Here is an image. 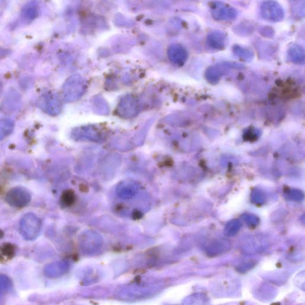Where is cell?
<instances>
[{
    "mask_svg": "<svg viewBox=\"0 0 305 305\" xmlns=\"http://www.w3.org/2000/svg\"><path fill=\"white\" fill-rule=\"evenodd\" d=\"M289 60L296 64H302L304 61V51L302 46L295 44L289 48L288 52Z\"/></svg>",
    "mask_w": 305,
    "mask_h": 305,
    "instance_id": "obj_10",
    "label": "cell"
},
{
    "mask_svg": "<svg viewBox=\"0 0 305 305\" xmlns=\"http://www.w3.org/2000/svg\"><path fill=\"white\" fill-rule=\"evenodd\" d=\"M20 231L25 240H35L39 235L42 229V221L33 213L25 214L20 220Z\"/></svg>",
    "mask_w": 305,
    "mask_h": 305,
    "instance_id": "obj_2",
    "label": "cell"
},
{
    "mask_svg": "<svg viewBox=\"0 0 305 305\" xmlns=\"http://www.w3.org/2000/svg\"><path fill=\"white\" fill-rule=\"evenodd\" d=\"M168 56L172 63L179 66L185 64L188 58V53L182 46L174 44L168 50Z\"/></svg>",
    "mask_w": 305,
    "mask_h": 305,
    "instance_id": "obj_9",
    "label": "cell"
},
{
    "mask_svg": "<svg viewBox=\"0 0 305 305\" xmlns=\"http://www.w3.org/2000/svg\"><path fill=\"white\" fill-rule=\"evenodd\" d=\"M6 200L12 207L22 208L30 202L31 196L27 189L24 187H17L11 189L7 193Z\"/></svg>",
    "mask_w": 305,
    "mask_h": 305,
    "instance_id": "obj_4",
    "label": "cell"
},
{
    "mask_svg": "<svg viewBox=\"0 0 305 305\" xmlns=\"http://www.w3.org/2000/svg\"><path fill=\"white\" fill-rule=\"evenodd\" d=\"M14 125L12 120L9 119H0V141L6 138L12 133Z\"/></svg>",
    "mask_w": 305,
    "mask_h": 305,
    "instance_id": "obj_12",
    "label": "cell"
},
{
    "mask_svg": "<svg viewBox=\"0 0 305 305\" xmlns=\"http://www.w3.org/2000/svg\"><path fill=\"white\" fill-rule=\"evenodd\" d=\"M223 74V69L221 67L217 66H211L206 71L205 78L209 83L214 84L218 83Z\"/></svg>",
    "mask_w": 305,
    "mask_h": 305,
    "instance_id": "obj_11",
    "label": "cell"
},
{
    "mask_svg": "<svg viewBox=\"0 0 305 305\" xmlns=\"http://www.w3.org/2000/svg\"><path fill=\"white\" fill-rule=\"evenodd\" d=\"M227 36L222 31H215L209 34L207 38V45L213 50H220L226 47Z\"/></svg>",
    "mask_w": 305,
    "mask_h": 305,
    "instance_id": "obj_8",
    "label": "cell"
},
{
    "mask_svg": "<svg viewBox=\"0 0 305 305\" xmlns=\"http://www.w3.org/2000/svg\"><path fill=\"white\" fill-rule=\"evenodd\" d=\"M260 14L265 19L271 22H279L283 19L284 13L280 4L276 2L268 1L260 6Z\"/></svg>",
    "mask_w": 305,
    "mask_h": 305,
    "instance_id": "obj_5",
    "label": "cell"
},
{
    "mask_svg": "<svg viewBox=\"0 0 305 305\" xmlns=\"http://www.w3.org/2000/svg\"><path fill=\"white\" fill-rule=\"evenodd\" d=\"M38 107L43 111L51 116H56L62 109V102L56 93H47L42 95L38 100Z\"/></svg>",
    "mask_w": 305,
    "mask_h": 305,
    "instance_id": "obj_3",
    "label": "cell"
},
{
    "mask_svg": "<svg viewBox=\"0 0 305 305\" xmlns=\"http://www.w3.org/2000/svg\"><path fill=\"white\" fill-rule=\"evenodd\" d=\"M138 110V101L132 95H127L124 97L117 107V112L119 115L127 117L135 115Z\"/></svg>",
    "mask_w": 305,
    "mask_h": 305,
    "instance_id": "obj_7",
    "label": "cell"
},
{
    "mask_svg": "<svg viewBox=\"0 0 305 305\" xmlns=\"http://www.w3.org/2000/svg\"><path fill=\"white\" fill-rule=\"evenodd\" d=\"M12 286L10 279L7 275L0 274V295L8 292Z\"/></svg>",
    "mask_w": 305,
    "mask_h": 305,
    "instance_id": "obj_15",
    "label": "cell"
},
{
    "mask_svg": "<svg viewBox=\"0 0 305 305\" xmlns=\"http://www.w3.org/2000/svg\"><path fill=\"white\" fill-rule=\"evenodd\" d=\"M233 50L235 56L242 60L250 61L252 59L253 56L252 53L246 48L236 46L233 47Z\"/></svg>",
    "mask_w": 305,
    "mask_h": 305,
    "instance_id": "obj_14",
    "label": "cell"
},
{
    "mask_svg": "<svg viewBox=\"0 0 305 305\" xmlns=\"http://www.w3.org/2000/svg\"><path fill=\"white\" fill-rule=\"evenodd\" d=\"M211 9L212 15L216 20H233L237 16V10L234 7L222 2H213Z\"/></svg>",
    "mask_w": 305,
    "mask_h": 305,
    "instance_id": "obj_6",
    "label": "cell"
},
{
    "mask_svg": "<svg viewBox=\"0 0 305 305\" xmlns=\"http://www.w3.org/2000/svg\"><path fill=\"white\" fill-rule=\"evenodd\" d=\"M38 13V7L34 3L28 4L22 10V16L23 19L30 21L34 20Z\"/></svg>",
    "mask_w": 305,
    "mask_h": 305,
    "instance_id": "obj_13",
    "label": "cell"
},
{
    "mask_svg": "<svg viewBox=\"0 0 305 305\" xmlns=\"http://www.w3.org/2000/svg\"><path fill=\"white\" fill-rule=\"evenodd\" d=\"M87 85L85 79L79 75H73L65 82L63 87L64 99L68 102L79 100L85 93Z\"/></svg>",
    "mask_w": 305,
    "mask_h": 305,
    "instance_id": "obj_1",
    "label": "cell"
}]
</instances>
